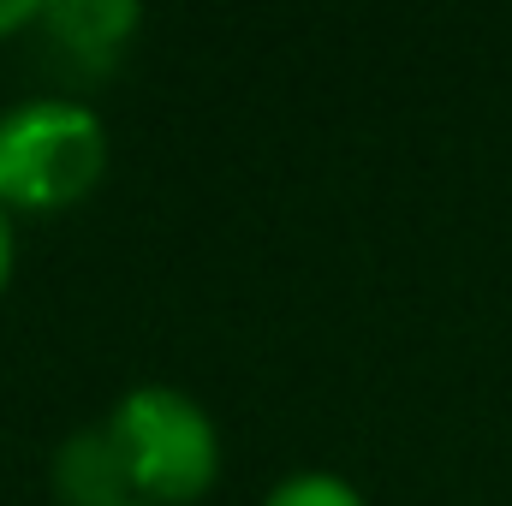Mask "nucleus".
Returning a JSON list of instances; mask_svg holds the SVG:
<instances>
[{
  "mask_svg": "<svg viewBox=\"0 0 512 506\" xmlns=\"http://www.w3.org/2000/svg\"><path fill=\"white\" fill-rule=\"evenodd\" d=\"M102 429L120 453L131 506H197L221 483V429L185 387L137 381L108 405Z\"/></svg>",
  "mask_w": 512,
  "mask_h": 506,
  "instance_id": "f257e3e1",
  "label": "nucleus"
},
{
  "mask_svg": "<svg viewBox=\"0 0 512 506\" xmlns=\"http://www.w3.org/2000/svg\"><path fill=\"white\" fill-rule=\"evenodd\" d=\"M108 173V126L78 96H30L0 114V209L60 215Z\"/></svg>",
  "mask_w": 512,
  "mask_h": 506,
  "instance_id": "f03ea898",
  "label": "nucleus"
},
{
  "mask_svg": "<svg viewBox=\"0 0 512 506\" xmlns=\"http://www.w3.org/2000/svg\"><path fill=\"white\" fill-rule=\"evenodd\" d=\"M137 24H143V6L131 0H48L42 6V36L84 72H108L126 54Z\"/></svg>",
  "mask_w": 512,
  "mask_h": 506,
  "instance_id": "7ed1b4c3",
  "label": "nucleus"
},
{
  "mask_svg": "<svg viewBox=\"0 0 512 506\" xmlns=\"http://www.w3.org/2000/svg\"><path fill=\"white\" fill-rule=\"evenodd\" d=\"M54 495L60 506H131L126 471H120V453L108 441L102 423H84L72 429L60 447H54Z\"/></svg>",
  "mask_w": 512,
  "mask_h": 506,
  "instance_id": "20e7f679",
  "label": "nucleus"
},
{
  "mask_svg": "<svg viewBox=\"0 0 512 506\" xmlns=\"http://www.w3.org/2000/svg\"><path fill=\"white\" fill-rule=\"evenodd\" d=\"M262 506H370L364 501V489L352 483V477H340V471H292V477H280Z\"/></svg>",
  "mask_w": 512,
  "mask_h": 506,
  "instance_id": "39448f33",
  "label": "nucleus"
},
{
  "mask_svg": "<svg viewBox=\"0 0 512 506\" xmlns=\"http://www.w3.org/2000/svg\"><path fill=\"white\" fill-rule=\"evenodd\" d=\"M42 6H48V0H0V42H12L18 30L42 24Z\"/></svg>",
  "mask_w": 512,
  "mask_h": 506,
  "instance_id": "423d86ee",
  "label": "nucleus"
},
{
  "mask_svg": "<svg viewBox=\"0 0 512 506\" xmlns=\"http://www.w3.org/2000/svg\"><path fill=\"white\" fill-rule=\"evenodd\" d=\"M12 268H18V239H12V215L0 209V292L12 286Z\"/></svg>",
  "mask_w": 512,
  "mask_h": 506,
  "instance_id": "0eeeda50",
  "label": "nucleus"
}]
</instances>
